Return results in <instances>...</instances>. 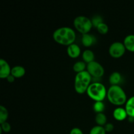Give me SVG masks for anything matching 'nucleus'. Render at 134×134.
Listing matches in <instances>:
<instances>
[{
    "label": "nucleus",
    "mask_w": 134,
    "mask_h": 134,
    "mask_svg": "<svg viewBox=\"0 0 134 134\" xmlns=\"http://www.w3.org/2000/svg\"><path fill=\"white\" fill-rule=\"evenodd\" d=\"M52 37L57 43L68 47L74 43L76 39V34L73 29L65 26L59 27L55 30Z\"/></svg>",
    "instance_id": "1"
},
{
    "label": "nucleus",
    "mask_w": 134,
    "mask_h": 134,
    "mask_svg": "<svg viewBox=\"0 0 134 134\" xmlns=\"http://www.w3.org/2000/svg\"><path fill=\"white\" fill-rule=\"evenodd\" d=\"M108 100L115 105H122L127 102V96L122 88L119 85H111L107 90Z\"/></svg>",
    "instance_id": "2"
},
{
    "label": "nucleus",
    "mask_w": 134,
    "mask_h": 134,
    "mask_svg": "<svg viewBox=\"0 0 134 134\" xmlns=\"http://www.w3.org/2000/svg\"><path fill=\"white\" fill-rule=\"evenodd\" d=\"M91 81L92 76L86 70L77 73L75 78V90L80 94L86 92L91 84Z\"/></svg>",
    "instance_id": "3"
},
{
    "label": "nucleus",
    "mask_w": 134,
    "mask_h": 134,
    "mask_svg": "<svg viewBox=\"0 0 134 134\" xmlns=\"http://www.w3.org/2000/svg\"><path fill=\"white\" fill-rule=\"evenodd\" d=\"M86 93L95 102H103L107 96V91L103 84L99 82H94L90 84Z\"/></svg>",
    "instance_id": "4"
},
{
    "label": "nucleus",
    "mask_w": 134,
    "mask_h": 134,
    "mask_svg": "<svg viewBox=\"0 0 134 134\" xmlns=\"http://www.w3.org/2000/svg\"><path fill=\"white\" fill-rule=\"evenodd\" d=\"M73 25L76 30L83 35L88 34L93 25L91 19L85 16H78L73 21Z\"/></svg>",
    "instance_id": "5"
},
{
    "label": "nucleus",
    "mask_w": 134,
    "mask_h": 134,
    "mask_svg": "<svg viewBox=\"0 0 134 134\" xmlns=\"http://www.w3.org/2000/svg\"><path fill=\"white\" fill-rule=\"evenodd\" d=\"M86 71L90 73L92 77L98 79L102 77L105 73L103 67L99 63L96 61L87 64Z\"/></svg>",
    "instance_id": "6"
},
{
    "label": "nucleus",
    "mask_w": 134,
    "mask_h": 134,
    "mask_svg": "<svg viewBox=\"0 0 134 134\" xmlns=\"http://www.w3.org/2000/svg\"><path fill=\"white\" fill-rule=\"evenodd\" d=\"M126 47L124 43L119 41L113 43L109 48V53L114 58H119L124 54Z\"/></svg>",
    "instance_id": "7"
},
{
    "label": "nucleus",
    "mask_w": 134,
    "mask_h": 134,
    "mask_svg": "<svg viewBox=\"0 0 134 134\" xmlns=\"http://www.w3.org/2000/svg\"><path fill=\"white\" fill-rule=\"evenodd\" d=\"M0 78L7 79L11 73V68L9 63L4 59L0 60Z\"/></svg>",
    "instance_id": "8"
},
{
    "label": "nucleus",
    "mask_w": 134,
    "mask_h": 134,
    "mask_svg": "<svg viewBox=\"0 0 134 134\" xmlns=\"http://www.w3.org/2000/svg\"><path fill=\"white\" fill-rule=\"evenodd\" d=\"M67 52L69 57L72 58H77L81 54V50L78 44L73 43L68 47Z\"/></svg>",
    "instance_id": "9"
},
{
    "label": "nucleus",
    "mask_w": 134,
    "mask_h": 134,
    "mask_svg": "<svg viewBox=\"0 0 134 134\" xmlns=\"http://www.w3.org/2000/svg\"><path fill=\"white\" fill-rule=\"evenodd\" d=\"M113 115V117L118 121H122L125 120L128 116V114L125 109L120 107H116L114 109Z\"/></svg>",
    "instance_id": "10"
},
{
    "label": "nucleus",
    "mask_w": 134,
    "mask_h": 134,
    "mask_svg": "<svg viewBox=\"0 0 134 134\" xmlns=\"http://www.w3.org/2000/svg\"><path fill=\"white\" fill-rule=\"evenodd\" d=\"M82 44L86 47H89L92 46L93 44H95L96 42V38L94 35H92L90 34H83L81 39Z\"/></svg>",
    "instance_id": "11"
},
{
    "label": "nucleus",
    "mask_w": 134,
    "mask_h": 134,
    "mask_svg": "<svg viewBox=\"0 0 134 134\" xmlns=\"http://www.w3.org/2000/svg\"><path fill=\"white\" fill-rule=\"evenodd\" d=\"M124 46L126 47V49L130 52H134V35L133 34H130L128 35L124 38Z\"/></svg>",
    "instance_id": "12"
},
{
    "label": "nucleus",
    "mask_w": 134,
    "mask_h": 134,
    "mask_svg": "<svg viewBox=\"0 0 134 134\" xmlns=\"http://www.w3.org/2000/svg\"><path fill=\"white\" fill-rule=\"evenodd\" d=\"M125 109L128 116L134 118V96L127 100L126 103Z\"/></svg>",
    "instance_id": "13"
},
{
    "label": "nucleus",
    "mask_w": 134,
    "mask_h": 134,
    "mask_svg": "<svg viewBox=\"0 0 134 134\" xmlns=\"http://www.w3.org/2000/svg\"><path fill=\"white\" fill-rule=\"evenodd\" d=\"M26 73V69L21 65H16L11 68L10 74L14 76L15 78H20L23 77Z\"/></svg>",
    "instance_id": "14"
},
{
    "label": "nucleus",
    "mask_w": 134,
    "mask_h": 134,
    "mask_svg": "<svg viewBox=\"0 0 134 134\" xmlns=\"http://www.w3.org/2000/svg\"><path fill=\"white\" fill-rule=\"evenodd\" d=\"M122 81V75L119 72L114 71L110 75L109 81L111 85H119Z\"/></svg>",
    "instance_id": "15"
},
{
    "label": "nucleus",
    "mask_w": 134,
    "mask_h": 134,
    "mask_svg": "<svg viewBox=\"0 0 134 134\" xmlns=\"http://www.w3.org/2000/svg\"><path fill=\"white\" fill-rule=\"evenodd\" d=\"M82 57L85 63L89 64V63L94 61L95 55H94V53L90 49H86L82 52Z\"/></svg>",
    "instance_id": "16"
},
{
    "label": "nucleus",
    "mask_w": 134,
    "mask_h": 134,
    "mask_svg": "<svg viewBox=\"0 0 134 134\" xmlns=\"http://www.w3.org/2000/svg\"><path fill=\"white\" fill-rule=\"evenodd\" d=\"M95 120L96 124L100 126H104L107 124V116L103 113H97L96 115Z\"/></svg>",
    "instance_id": "17"
},
{
    "label": "nucleus",
    "mask_w": 134,
    "mask_h": 134,
    "mask_svg": "<svg viewBox=\"0 0 134 134\" xmlns=\"http://www.w3.org/2000/svg\"><path fill=\"white\" fill-rule=\"evenodd\" d=\"M86 66H87V65H86V63H85V62L79 61L77 62L76 63H75V64L73 66V69L74 70V71L76 72V73H81V72L85 71Z\"/></svg>",
    "instance_id": "18"
},
{
    "label": "nucleus",
    "mask_w": 134,
    "mask_h": 134,
    "mask_svg": "<svg viewBox=\"0 0 134 134\" xmlns=\"http://www.w3.org/2000/svg\"><path fill=\"white\" fill-rule=\"evenodd\" d=\"M9 116L7 109L3 105H0V124L7 122Z\"/></svg>",
    "instance_id": "19"
},
{
    "label": "nucleus",
    "mask_w": 134,
    "mask_h": 134,
    "mask_svg": "<svg viewBox=\"0 0 134 134\" xmlns=\"http://www.w3.org/2000/svg\"><path fill=\"white\" fill-rule=\"evenodd\" d=\"M105 106L103 102H95L93 105V109L97 113H102L104 111Z\"/></svg>",
    "instance_id": "20"
},
{
    "label": "nucleus",
    "mask_w": 134,
    "mask_h": 134,
    "mask_svg": "<svg viewBox=\"0 0 134 134\" xmlns=\"http://www.w3.org/2000/svg\"><path fill=\"white\" fill-rule=\"evenodd\" d=\"M106 133L104 127L98 125L92 128L89 134H106Z\"/></svg>",
    "instance_id": "21"
},
{
    "label": "nucleus",
    "mask_w": 134,
    "mask_h": 134,
    "mask_svg": "<svg viewBox=\"0 0 134 134\" xmlns=\"http://www.w3.org/2000/svg\"><path fill=\"white\" fill-rule=\"evenodd\" d=\"M96 28L98 32L101 34H106L109 31L108 26L105 22H102L100 24L98 25Z\"/></svg>",
    "instance_id": "22"
},
{
    "label": "nucleus",
    "mask_w": 134,
    "mask_h": 134,
    "mask_svg": "<svg viewBox=\"0 0 134 134\" xmlns=\"http://www.w3.org/2000/svg\"><path fill=\"white\" fill-rule=\"evenodd\" d=\"M11 130V126L7 122L2 123L0 126V133L1 134L2 132H5V133H9Z\"/></svg>",
    "instance_id": "23"
},
{
    "label": "nucleus",
    "mask_w": 134,
    "mask_h": 134,
    "mask_svg": "<svg viewBox=\"0 0 134 134\" xmlns=\"http://www.w3.org/2000/svg\"><path fill=\"white\" fill-rule=\"evenodd\" d=\"M92 23L93 26L97 27L99 24H100L101 23L103 22V18H102L101 16L99 15H96L92 17V18L91 19Z\"/></svg>",
    "instance_id": "24"
},
{
    "label": "nucleus",
    "mask_w": 134,
    "mask_h": 134,
    "mask_svg": "<svg viewBox=\"0 0 134 134\" xmlns=\"http://www.w3.org/2000/svg\"><path fill=\"white\" fill-rule=\"evenodd\" d=\"M103 127L106 132H111L114 130V125L112 123H107Z\"/></svg>",
    "instance_id": "25"
},
{
    "label": "nucleus",
    "mask_w": 134,
    "mask_h": 134,
    "mask_svg": "<svg viewBox=\"0 0 134 134\" xmlns=\"http://www.w3.org/2000/svg\"><path fill=\"white\" fill-rule=\"evenodd\" d=\"M69 134H84L82 131L79 128H73L70 131Z\"/></svg>",
    "instance_id": "26"
},
{
    "label": "nucleus",
    "mask_w": 134,
    "mask_h": 134,
    "mask_svg": "<svg viewBox=\"0 0 134 134\" xmlns=\"http://www.w3.org/2000/svg\"><path fill=\"white\" fill-rule=\"evenodd\" d=\"M7 80L8 82L12 83V82H13L14 81H15V77H14V76H13L11 74H10V75H9V77L7 78Z\"/></svg>",
    "instance_id": "27"
},
{
    "label": "nucleus",
    "mask_w": 134,
    "mask_h": 134,
    "mask_svg": "<svg viewBox=\"0 0 134 134\" xmlns=\"http://www.w3.org/2000/svg\"><path fill=\"white\" fill-rule=\"evenodd\" d=\"M128 117H129V121L130 122H133L134 121V118L130 117V116H128Z\"/></svg>",
    "instance_id": "28"
}]
</instances>
